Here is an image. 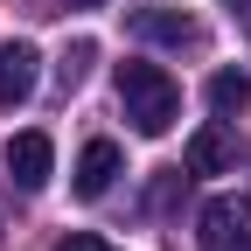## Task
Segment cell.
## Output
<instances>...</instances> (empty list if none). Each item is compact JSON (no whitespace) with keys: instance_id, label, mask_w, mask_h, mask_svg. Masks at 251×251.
<instances>
[{"instance_id":"obj_1","label":"cell","mask_w":251,"mask_h":251,"mask_svg":"<svg viewBox=\"0 0 251 251\" xmlns=\"http://www.w3.org/2000/svg\"><path fill=\"white\" fill-rule=\"evenodd\" d=\"M119 105H126V119H133V133L161 140L181 119V91H175V77L161 70V63H119Z\"/></svg>"},{"instance_id":"obj_2","label":"cell","mask_w":251,"mask_h":251,"mask_svg":"<svg viewBox=\"0 0 251 251\" xmlns=\"http://www.w3.org/2000/svg\"><path fill=\"white\" fill-rule=\"evenodd\" d=\"M196 244L202 251H251V202L244 196H216L196 216Z\"/></svg>"},{"instance_id":"obj_3","label":"cell","mask_w":251,"mask_h":251,"mask_svg":"<svg viewBox=\"0 0 251 251\" xmlns=\"http://www.w3.org/2000/svg\"><path fill=\"white\" fill-rule=\"evenodd\" d=\"M126 28H133V42H153V49H202V21L181 7H133Z\"/></svg>"},{"instance_id":"obj_4","label":"cell","mask_w":251,"mask_h":251,"mask_svg":"<svg viewBox=\"0 0 251 251\" xmlns=\"http://www.w3.org/2000/svg\"><path fill=\"white\" fill-rule=\"evenodd\" d=\"M49 168H56L49 133H14V140H7V181H14V188H28V196H35V188L49 181Z\"/></svg>"},{"instance_id":"obj_5","label":"cell","mask_w":251,"mask_h":251,"mask_svg":"<svg viewBox=\"0 0 251 251\" xmlns=\"http://www.w3.org/2000/svg\"><path fill=\"white\" fill-rule=\"evenodd\" d=\"M35 77H42V56L35 42H0V105H28L35 98Z\"/></svg>"},{"instance_id":"obj_6","label":"cell","mask_w":251,"mask_h":251,"mask_svg":"<svg viewBox=\"0 0 251 251\" xmlns=\"http://www.w3.org/2000/svg\"><path fill=\"white\" fill-rule=\"evenodd\" d=\"M112 181H119V147H112V140H91V147L77 153V181H70V188H77L84 202H98Z\"/></svg>"},{"instance_id":"obj_7","label":"cell","mask_w":251,"mask_h":251,"mask_svg":"<svg viewBox=\"0 0 251 251\" xmlns=\"http://www.w3.org/2000/svg\"><path fill=\"white\" fill-rule=\"evenodd\" d=\"M230 168V133L224 126H209V133L188 140V175H224Z\"/></svg>"},{"instance_id":"obj_8","label":"cell","mask_w":251,"mask_h":251,"mask_svg":"<svg viewBox=\"0 0 251 251\" xmlns=\"http://www.w3.org/2000/svg\"><path fill=\"white\" fill-rule=\"evenodd\" d=\"M244 98H251V77H244V70H216V77H209V112H216V119L244 112Z\"/></svg>"},{"instance_id":"obj_9","label":"cell","mask_w":251,"mask_h":251,"mask_svg":"<svg viewBox=\"0 0 251 251\" xmlns=\"http://www.w3.org/2000/svg\"><path fill=\"white\" fill-rule=\"evenodd\" d=\"M91 63H98V42H70V56H63V70H56L63 91H77V84L91 77Z\"/></svg>"},{"instance_id":"obj_10","label":"cell","mask_w":251,"mask_h":251,"mask_svg":"<svg viewBox=\"0 0 251 251\" xmlns=\"http://www.w3.org/2000/svg\"><path fill=\"white\" fill-rule=\"evenodd\" d=\"M56 251H119V244H105L98 230H70V237H56Z\"/></svg>"},{"instance_id":"obj_11","label":"cell","mask_w":251,"mask_h":251,"mask_svg":"<svg viewBox=\"0 0 251 251\" xmlns=\"http://www.w3.org/2000/svg\"><path fill=\"white\" fill-rule=\"evenodd\" d=\"M224 7H230V21L244 28V35H251V0H224Z\"/></svg>"},{"instance_id":"obj_12","label":"cell","mask_w":251,"mask_h":251,"mask_svg":"<svg viewBox=\"0 0 251 251\" xmlns=\"http://www.w3.org/2000/svg\"><path fill=\"white\" fill-rule=\"evenodd\" d=\"M70 7H98V0H70Z\"/></svg>"}]
</instances>
